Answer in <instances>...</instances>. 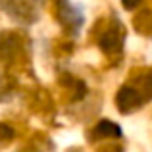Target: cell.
<instances>
[{
	"label": "cell",
	"mask_w": 152,
	"mask_h": 152,
	"mask_svg": "<svg viewBox=\"0 0 152 152\" xmlns=\"http://www.w3.org/2000/svg\"><path fill=\"white\" fill-rule=\"evenodd\" d=\"M115 104H118L119 112L127 114V112L135 110V108L141 104V94H139L135 89H131V87H121L119 93H118V96H115Z\"/></svg>",
	"instance_id": "1"
},
{
	"label": "cell",
	"mask_w": 152,
	"mask_h": 152,
	"mask_svg": "<svg viewBox=\"0 0 152 152\" xmlns=\"http://www.w3.org/2000/svg\"><path fill=\"white\" fill-rule=\"evenodd\" d=\"M94 135L96 137H121V129L110 119H102L96 127H94Z\"/></svg>",
	"instance_id": "2"
},
{
	"label": "cell",
	"mask_w": 152,
	"mask_h": 152,
	"mask_svg": "<svg viewBox=\"0 0 152 152\" xmlns=\"http://www.w3.org/2000/svg\"><path fill=\"white\" fill-rule=\"evenodd\" d=\"M100 46H102V50H106V52H118V50H121V41L115 39L114 35L110 33L100 41Z\"/></svg>",
	"instance_id": "3"
},
{
	"label": "cell",
	"mask_w": 152,
	"mask_h": 152,
	"mask_svg": "<svg viewBox=\"0 0 152 152\" xmlns=\"http://www.w3.org/2000/svg\"><path fill=\"white\" fill-rule=\"evenodd\" d=\"M2 135H6V137L10 139V137H14V131H12L8 125H0V139H2Z\"/></svg>",
	"instance_id": "4"
},
{
	"label": "cell",
	"mask_w": 152,
	"mask_h": 152,
	"mask_svg": "<svg viewBox=\"0 0 152 152\" xmlns=\"http://www.w3.org/2000/svg\"><path fill=\"white\" fill-rule=\"evenodd\" d=\"M139 2H141V0H121V4H123V6L127 8V10H133V8L137 6Z\"/></svg>",
	"instance_id": "5"
}]
</instances>
